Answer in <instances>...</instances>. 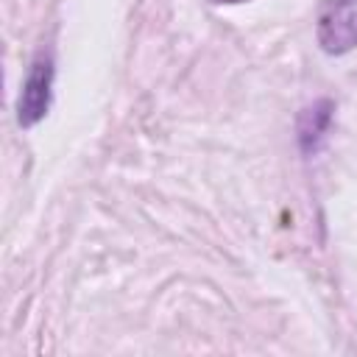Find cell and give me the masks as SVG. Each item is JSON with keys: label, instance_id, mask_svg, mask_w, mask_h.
Listing matches in <instances>:
<instances>
[{"label": "cell", "instance_id": "3957f363", "mask_svg": "<svg viewBox=\"0 0 357 357\" xmlns=\"http://www.w3.org/2000/svg\"><path fill=\"white\" fill-rule=\"evenodd\" d=\"M332 112H335V103L329 98H321L298 114V145L307 156H312L321 148L332 123Z\"/></svg>", "mask_w": 357, "mask_h": 357}, {"label": "cell", "instance_id": "7a4b0ae2", "mask_svg": "<svg viewBox=\"0 0 357 357\" xmlns=\"http://www.w3.org/2000/svg\"><path fill=\"white\" fill-rule=\"evenodd\" d=\"M53 78H56L53 59L50 56H36L25 81H22L20 98H17V120H20L22 128L36 126L47 114L50 98H53Z\"/></svg>", "mask_w": 357, "mask_h": 357}, {"label": "cell", "instance_id": "6da1fadb", "mask_svg": "<svg viewBox=\"0 0 357 357\" xmlns=\"http://www.w3.org/2000/svg\"><path fill=\"white\" fill-rule=\"evenodd\" d=\"M324 53L343 56L357 47V0H324L315 22Z\"/></svg>", "mask_w": 357, "mask_h": 357}, {"label": "cell", "instance_id": "277c9868", "mask_svg": "<svg viewBox=\"0 0 357 357\" xmlns=\"http://www.w3.org/2000/svg\"><path fill=\"white\" fill-rule=\"evenodd\" d=\"M215 3H243V0H215Z\"/></svg>", "mask_w": 357, "mask_h": 357}]
</instances>
